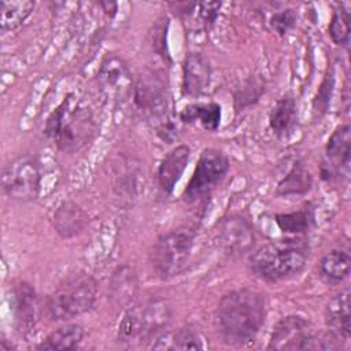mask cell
Masks as SVG:
<instances>
[{"label":"cell","mask_w":351,"mask_h":351,"mask_svg":"<svg viewBox=\"0 0 351 351\" xmlns=\"http://www.w3.org/2000/svg\"><path fill=\"white\" fill-rule=\"evenodd\" d=\"M274 221L281 232L291 234H300L307 232L314 223V211L310 206H306L298 211L276 214Z\"/></svg>","instance_id":"obj_25"},{"label":"cell","mask_w":351,"mask_h":351,"mask_svg":"<svg viewBox=\"0 0 351 351\" xmlns=\"http://www.w3.org/2000/svg\"><path fill=\"white\" fill-rule=\"evenodd\" d=\"M313 333L308 322L299 315L281 318L271 333L269 350H308Z\"/></svg>","instance_id":"obj_12"},{"label":"cell","mask_w":351,"mask_h":351,"mask_svg":"<svg viewBox=\"0 0 351 351\" xmlns=\"http://www.w3.org/2000/svg\"><path fill=\"white\" fill-rule=\"evenodd\" d=\"M332 86H333V78L332 75L326 77L322 84L321 88L317 93V97L314 100V108L315 111H325L328 104H329V97H330V92H332Z\"/></svg>","instance_id":"obj_31"},{"label":"cell","mask_w":351,"mask_h":351,"mask_svg":"<svg viewBox=\"0 0 351 351\" xmlns=\"http://www.w3.org/2000/svg\"><path fill=\"white\" fill-rule=\"evenodd\" d=\"M210 81V62L202 53H188L182 63V95H186L189 97L200 96L208 88Z\"/></svg>","instance_id":"obj_14"},{"label":"cell","mask_w":351,"mask_h":351,"mask_svg":"<svg viewBox=\"0 0 351 351\" xmlns=\"http://www.w3.org/2000/svg\"><path fill=\"white\" fill-rule=\"evenodd\" d=\"M180 121L184 123L199 122L206 130L215 132L221 122V106L217 103H192L180 112Z\"/></svg>","instance_id":"obj_21"},{"label":"cell","mask_w":351,"mask_h":351,"mask_svg":"<svg viewBox=\"0 0 351 351\" xmlns=\"http://www.w3.org/2000/svg\"><path fill=\"white\" fill-rule=\"evenodd\" d=\"M326 160L321 166V177L325 181L348 178L351 158V129L348 123L337 126L325 147Z\"/></svg>","instance_id":"obj_10"},{"label":"cell","mask_w":351,"mask_h":351,"mask_svg":"<svg viewBox=\"0 0 351 351\" xmlns=\"http://www.w3.org/2000/svg\"><path fill=\"white\" fill-rule=\"evenodd\" d=\"M11 313L14 322L21 332H29L38 321L40 303L33 287L27 282H18L11 289Z\"/></svg>","instance_id":"obj_13"},{"label":"cell","mask_w":351,"mask_h":351,"mask_svg":"<svg viewBox=\"0 0 351 351\" xmlns=\"http://www.w3.org/2000/svg\"><path fill=\"white\" fill-rule=\"evenodd\" d=\"M100 5L103 7L104 12L110 16H114L115 12H117V3H110V1H106V3H100Z\"/></svg>","instance_id":"obj_32"},{"label":"cell","mask_w":351,"mask_h":351,"mask_svg":"<svg viewBox=\"0 0 351 351\" xmlns=\"http://www.w3.org/2000/svg\"><path fill=\"white\" fill-rule=\"evenodd\" d=\"M111 296L118 304H126L129 303L137 289V281L134 271L128 267H119L111 280Z\"/></svg>","instance_id":"obj_26"},{"label":"cell","mask_w":351,"mask_h":351,"mask_svg":"<svg viewBox=\"0 0 351 351\" xmlns=\"http://www.w3.org/2000/svg\"><path fill=\"white\" fill-rule=\"evenodd\" d=\"M217 241L229 255H243L251 251L255 243L252 225L240 215L223 217L217 225Z\"/></svg>","instance_id":"obj_11"},{"label":"cell","mask_w":351,"mask_h":351,"mask_svg":"<svg viewBox=\"0 0 351 351\" xmlns=\"http://www.w3.org/2000/svg\"><path fill=\"white\" fill-rule=\"evenodd\" d=\"M325 321L332 335L339 340H348L350 325V289L336 293L325 307Z\"/></svg>","instance_id":"obj_16"},{"label":"cell","mask_w":351,"mask_h":351,"mask_svg":"<svg viewBox=\"0 0 351 351\" xmlns=\"http://www.w3.org/2000/svg\"><path fill=\"white\" fill-rule=\"evenodd\" d=\"M328 32L336 45L347 47L350 44V11L344 10V4H340L339 8L335 10Z\"/></svg>","instance_id":"obj_27"},{"label":"cell","mask_w":351,"mask_h":351,"mask_svg":"<svg viewBox=\"0 0 351 351\" xmlns=\"http://www.w3.org/2000/svg\"><path fill=\"white\" fill-rule=\"evenodd\" d=\"M266 318L265 296L254 289H234L219 300L215 325L223 341L245 346L255 340Z\"/></svg>","instance_id":"obj_1"},{"label":"cell","mask_w":351,"mask_h":351,"mask_svg":"<svg viewBox=\"0 0 351 351\" xmlns=\"http://www.w3.org/2000/svg\"><path fill=\"white\" fill-rule=\"evenodd\" d=\"M171 341L169 348H177V350H197L203 348L202 340L199 333L193 328H181L178 329L174 335L173 339L169 340Z\"/></svg>","instance_id":"obj_29"},{"label":"cell","mask_w":351,"mask_h":351,"mask_svg":"<svg viewBox=\"0 0 351 351\" xmlns=\"http://www.w3.org/2000/svg\"><path fill=\"white\" fill-rule=\"evenodd\" d=\"M84 337V328L78 324H66L51 332L36 348L37 350H73Z\"/></svg>","instance_id":"obj_22"},{"label":"cell","mask_w":351,"mask_h":351,"mask_svg":"<svg viewBox=\"0 0 351 351\" xmlns=\"http://www.w3.org/2000/svg\"><path fill=\"white\" fill-rule=\"evenodd\" d=\"M298 106L293 95L285 93L273 106L269 114V125L274 134L285 136L296 123Z\"/></svg>","instance_id":"obj_20"},{"label":"cell","mask_w":351,"mask_h":351,"mask_svg":"<svg viewBox=\"0 0 351 351\" xmlns=\"http://www.w3.org/2000/svg\"><path fill=\"white\" fill-rule=\"evenodd\" d=\"M171 315L170 304L165 299H155L149 302L144 310L140 311L143 326V337L151 336L163 328Z\"/></svg>","instance_id":"obj_24"},{"label":"cell","mask_w":351,"mask_h":351,"mask_svg":"<svg viewBox=\"0 0 351 351\" xmlns=\"http://www.w3.org/2000/svg\"><path fill=\"white\" fill-rule=\"evenodd\" d=\"M351 269V256L347 250H332L325 254L318 263V274L328 285H337L343 282Z\"/></svg>","instance_id":"obj_18"},{"label":"cell","mask_w":351,"mask_h":351,"mask_svg":"<svg viewBox=\"0 0 351 351\" xmlns=\"http://www.w3.org/2000/svg\"><path fill=\"white\" fill-rule=\"evenodd\" d=\"M136 108L154 125L171 117L169 90L163 75L155 70H145L134 80L133 95Z\"/></svg>","instance_id":"obj_6"},{"label":"cell","mask_w":351,"mask_h":351,"mask_svg":"<svg viewBox=\"0 0 351 351\" xmlns=\"http://www.w3.org/2000/svg\"><path fill=\"white\" fill-rule=\"evenodd\" d=\"M96 80L104 97L115 104L123 103L133 95L134 80L129 66L118 55L108 53L103 59Z\"/></svg>","instance_id":"obj_9"},{"label":"cell","mask_w":351,"mask_h":351,"mask_svg":"<svg viewBox=\"0 0 351 351\" xmlns=\"http://www.w3.org/2000/svg\"><path fill=\"white\" fill-rule=\"evenodd\" d=\"M196 232L191 226H180L156 239L149 252L155 273L163 278L181 274L191 258Z\"/></svg>","instance_id":"obj_5"},{"label":"cell","mask_w":351,"mask_h":351,"mask_svg":"<svg viewBox=\"0 0 351 351\" xmlns=\"http://www.w3.org/2000/svg\"><path fill=\"white\" fill-rule=\"evenodd\" d=\"M36 7L30 0H11L0 4V26L1 30H15L32 15Z\"/></svg>","instance_id":"obj_23"},{"label":"cell","mask_w":351,"mask_h":351,"mask_svg":"<svg viewBox=\"0 0 351 351\" xmlns=\"http://www.w3.org/2000/svg\"><path fill=\"white\" fill-rule=\"evenodd\" d=\"M3 192L18 202L37 199L41 189V170L38 162L32 156H18L3 170Z\"/></svg>","instance_id":"obj_8"},{"label":"cell","mask_w":351,"mask_h":351,"mask_svg":"<svg viewBox=\"0 0 351 351\" xmlns=\"http://www.w3.org/2000/svg\"><path fill=\"white\" fill-rule=\"evenodd\" d=\"M229 170L228 156L215 148L204 149L197 160L195 171L184 191V202L192 204L203 202L225 178Z\"/></svg>","instance_id":"obj_7"},{"label":"cell","mask_w":351,"mask_h":351,"mask_svg":"<svg viewBox=\"0 0 351 351\" xmlns=\"http://www.w3.org/2000/svg\"><path fill=\"white\" fill-rule=\"evenodd\" d=\"M308 259V245L303 239L267 243L250 256L251 271L266 281H280L300 273Z\"/></svg>","instance_id":"obj_3"},{"label":"cell","mask_w":351,"mask_h":351,"mask_svg":"<svg viewBox=\"0 0 351 351\" xmlns=\"http://www.w3.org/2000/svg\"><path fill=\"white\" fill-rule=\"evenodd\" d=\"M89 218L86 213L74 202H63L52 215V225L63 239H71L82 233Z\"/></svg>","instance_id":"obj_17"},{"label":"cell","mask_w":351,"mask_h":351,"mask_svg":"<svg viewBox=\"0 0 351 351\" xmlns=\"http://www.w3.org/2000/svg\"><path fill=\"white\" fill-rule=\"evenodd\" d=\"M97 129L88 103L69 93L44 122L45 137L62 152L74 154L84 148Z\"/></svg>","instance_id":"obj_2"},{"label":"cell","mask_w":351,"mask_h":351,"mask_svg":"<svg viewBox=\"0 0 351 351\" xmlns=\"http://www.w3.org/2000/svg\"><path fill=\"white\" fill-rule=\"evenodd\" d=\"M97 282L88 273H77L62 282L47 299L45 311L53 321H67L89 311L96 300Z\"/></svg>","instance_id":"obj_4"},{"label":"cell","mask_w":351,"mask_h":351,"mask_svg":"<svg viewBox=\"0 0 351 351\" xmlns=\"http://www.w3.org/2000/svg\"><path fill=\"white\" fill-rule=\"evenodd\" d=\"M191 156V148L185 144L177 145L166 154L158 166V184L165 195H170L184 173Z\"/></svg>","instance_id":"obj_15"},{"label":"cell","mask_w":351,"mask_h":351,"mask_svg":"<svg viewBox=\"0 0 351 351\" xmlns=\"http://www.w3.org/2000/svg\"><path fill=\"white\" fill-rule=\"evenodd\" d=\"M295 23H296V12L291 8L274 12L269 19L270 27L280 36L287 34L295 26Z\"/></svg>","instance_id":"obj_30"},{"label":"cell","mask_w":351,"mask_h":351,"mask_svg":"<svg viewBox=\"0 0 351 351\" xmlns=\"http://www.w3.org/2000/svg\"><path fill=\"white\" fill-rule=\"evenodd\" d=\"M118 339L119 341H132L137 339H144L140 313L134 310H129L123 315L118 329Z\"/></svg>","instance_id":"obj_28"},{"label":"cell","mask_w":351,"mask_h":351,"mask_svg":"<svg viewBox=\"0 0 351 351\" xmlns=\"http://www.w3.org/2000/svg\"><path fill=\"white\" fill-rule=\"evenodd\" d=\"M313 185V177L303 160L295 159L288 167L284 177L278 181L276 192L280 196L304 195Z\"/></svg>","instance_id":"obj_19"}]
</instances>
